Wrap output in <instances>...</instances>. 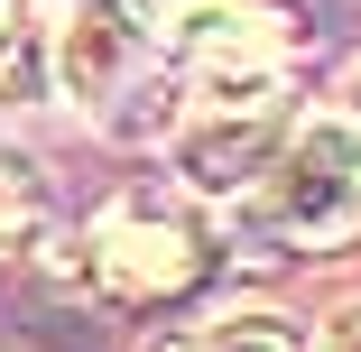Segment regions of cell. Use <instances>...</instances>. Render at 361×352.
Segmentation results:
<instances>
[{"mask_svg":"<svg viewBox=\"0 0 361 352\" xmlns=\"http://www.w3.org/2000/svg\"><path fill=\"white\" fill-rule=\"evenodd\" d=\"M158 47V0H56V93L102 111Z\"/></svg>","mask_w":361,"mask_h":352,"instance_id":"obj_5","label":"cell"},{"mask_svg":"<svg viewBox=\"0 0 361 352\" xmlns=\"http://www.w3.org/2000/svg\"><path fill=\"white\" fill-rule=\"evenodd\" d=\"M47 232V176L28 149H0V250H28Z\"/></svg>","mask_w":361,"mask_h":352,"instance_id":"obj_6","label":"cell"},{"mask_svg":"<svg viewBox=\"0 0 361 352\" xmlns=\"http://www.w3.org/2000/svg\"><path fill=\"white\" fill-rule=\"evenodd\" d=\"M287 130H297L287 84L250 75V84H204V102H185V121H176L167 149H176L185 195H250L269 176V158L287 149Z\"/></svg>","mask_w":361,"mask_h":352,"instance_id":"obj_2","label":"cell"},{"mask_svg":"<svg viewBox=\"0 0 361 352\" xmlns=\"http://www.w3.org/2000/svg\"><path fill=\"white\" fill-rule=\"evenodd\" d=\"M19 56V0H0V65Z\"/></svg>","mask_w":361,"mask_h":352,"instance_id":"obj_9","label":"cell"},{"mask_svg":"<svg viewBox=\"0 0 361 352\" xmlns=\"http://www.w3.org/2000/svg\"><path fill=\"white\" fill-rule=\"evenodd\" d=\"M195 269H204V232L176 214V204H158V195L102 204L93 232H84V278H93L102 297H130V306L195 288Z\"/></svg>","mask_w":361,"mask_h":352,"instance_id":"obj_3","label":"cell"},{"mask_svg":"<svg viewBox=\"0 0 361 352\" xmlns=\"http://www.w3.org/2000/svg\"><path fill=\"white\" fill-rule=\"evenodd\" d=\"M167 352H195V343H167Z\"/></svg>","mask_w":361,"mask_h":352,"instance_id":"obj_11","label":"cell"},{"mask_svg":"<svg viewBox=\"0 0 361 352\" xmlns=\"http://www.w3.org/2000/svg\"><path fill=\"white\" fill-rule=\"evenodd\" d=\"M324 352H361V306H343V315L324 324Z\"/></svg>","mask_w":361,"mask_h":352,"instance_id":"obj_8","label":"cell"},{"mask_svg":"<svg viewBox=\"0 0 361 352\" xmlns=\"http://www.w3.org/2000/svg\"><path fill=\"white\" fill-rule=\"evenodd\" d=\"M352 102H361V65H352Z\"/></svg>","mask_w":361,"mask_h":352,"instance_id":"obj_10","label":"cell"},{"mask_svg":"<svg viewBox=\"0 0 361 352\" xmlns=\"http://www.w3.org/2000/svg\"><path fill=\"white\" fill-rule=\"evenodd\" d=\"M195 352H306V334L287 324L278 306H232V315H213L195 334Z\"/></svg>","mask_w":361,"mask_h":352,"instance_id":"obj_7","label":"cell"},{"mask_svg":"<svg viewBox=\"0 0 361 352\" xmlns=\"http://www.w3.org/2000/svg\"><path fill=\"white\" fill-rule=\"evenodd\" d=\"M250 223L306 260L361 241V121H297L269 176L250 186Z\"/></svg>","mask_w":361,"mask_h":352,"instance_id":"obj_1","label":"cell"},{"mask_svg":"<svg viewBox=\"0 0 361 352\" xmlns=\"http://www.w3.org/2000/svg\"><path fill=\"white\" fill-rule=\"evenodd\" d=\"M158 47L185 56L204 84H250L278 75V56L297 47L287 0H158Z\"/></svg>","mask_w":361,"mask_h":352,"instance_id":"obj_4","label":"cell"}]
</instances>
